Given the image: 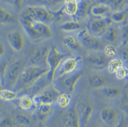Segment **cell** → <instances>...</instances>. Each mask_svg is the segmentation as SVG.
Wrapping results in <instances>:
<instances>
[{
  "label": "cell",
  "instance_id": "obj_30",
  "mask_svg": "<svg viewBox=\"0 0 128 127\" xmlns=\"http://www.w3.org/2000/svg\"><path fill=\"white\" fill-rule=\"evenodd\" d=\"M123 62L120 58H114L108 62V68L110 73H115L116 71L123 66Z\"/></svg>",
  "mask_w": 128,
  "mask_h": 127
},
{
  "label": "cell",
  "instance_id": "obj_23",
  "mask_svg": "<svg viewBox=\"0 0 128 127\" xmlns=\"http://www.w3.org/2000/svg\"><path fill=\"white\" fill-rule=\"evenodd\" d=\"M64 11L67 16L72 18L76 17L78 9V1H66L64 4Z\"/></svg>",
  "mask_w": 128,
  "mask_h": 127
},
{
  "label": "cell",
  "instance_id": "obj_14",
  "mask_svg": "<svg viewBox=\"0 0 128 127\" xmlns=\"http://www.w3.org/2000/svg\"><path fill=\"white\" fill-rule=\"evenodd\" d=\"M91 7L89 0H79L77 13L74 20L79 22L86 20L90 14Z\"/></svg>",
  "mask_w": 128,
  "mask_h": 127
},
{
  "label": "cell",
  "instance_id": "obj_40",
  "mask_svg": "<svg viewBox=\"0 0 128 127\" xmlns=\"http://www.w3.org/2000/svg\"><path fill=\"white\" fill-rule=\"evenodd\" d=\"M15 121L14 118L8 117L4 119L1 122V126L2 127H10L14 125Z\"/></svg>",
  "mask_w": 128,
  "mask_h": 127
},
{
  "label": "cell",
  "instance_id": "obj_37",
  "mask_svg": "<svg viewBox=\"0 0 128 127\" xmlns=\"http://www.w3.org/2000/svg\"><path fill=\"white\" fill-rule=\"evenodd\" d=\"M126 1L127 0H110L106 4L109 5L112 8L118 9L121 7Z\"/></svg>",
  "mask_w": 128,
  "mask_h": 127
},
{
  "label": "cell",
  "instance_id": "obj_49",
  "mask_svg": "<svg viewBox=\"0 0 128 127\" xmlns=\"http://www.w3.org/2000/svg\"></svg>",
  "mask_w": 128,
  "mask_h": 127
},
{
  "label": "cell",
  "instance_id": "obj_17",
  "mask_svg": "<svg viewBox=\"0 0 128 127\" xmlns=\"http://www.w3.org/2000/svg\"><path fill=\"white\" fill-rule=\"evenodd\" d=\"M80 42L82 45L88 49L91 50H98L101 48L103 46L102 42L98 38V37L91 35V34L82 39Z\"/></svg>",
  "mask_w": 128,
  "mask_h": 127
},
{
  "label": "cell",
  "instance_id": "obj_31",
  "mask_svg": "<svg viewBox=\"0 0 128 127\" xmlns=\"http://www.w3.org/2000/svg\"><path fill=\"white\" fill-rule=\"evenodd\" d=\"M58 106L62 109H65L69 107L70 103V98L69 94L62 93L59 96L57 99Z\"/></svg>",
  "mask_w": 128,
  "mask_h": 127
},
{
  "label": "cell",
  "instance_id": "obj_45",
  "mask_svg": "<svg viewBox=\"0 0 128 127\" xmlns=\"http://www.w3.org/2000/svg\"><path fill=\"white\" fill-rule=\"evenodd\" d=\"M122 109L125 113L128 115V104L124 105L122 107Z\"/></svg>",
  "mask_w": 128,
  "mask_h": 127
},
{
  "label": "cell",
  "instance_id": "obj_33",
  "mask_svg": "<svg viewBox=\"0 0 128 127\" xmlns=\"http://www.w3.org/2000/svg\"><path fill=\"white\" fill-rule=\"evenodd\" d=\"M52 105H41L38 106V116L41 119H44L52 111Z\"/></svg>",
  "mask_w": 128,
  "mask_h": 127
},
{
  "label": "cell",
  "instance_id": "obj_12",
  "mask_svg": "<svg viewBox=\"0 0 128 127\" xmlns=\"http://www.w3.org/2000/svg\"><path fill=\"white\" fill-rule=\"evenodd\" d=\"M80 121L76 105L68 110L64 115V127H81Z\"/></svg>",
  "mask_w": 128,
  "mask_h": 127
},
{
  "label": "cell",
  "instance_id": "obj_10",
  "mask_svg": "<svg viewBox=\"0 0 128 127\" xmlns=\"http://www.w3.org/2000/svg\"><path fill=\"white\" fill-rule=\"evenodd\" d=\"M8 42L12 49L16 52L22 51L25 46L26 40L23 34L19 31H13L7 36Z\"/></svg>",
  "mask_w": 128,
  "mask_h": 127
},
{
  "label": "cell",
  "instance_id": "obj_35",
  "mask_svg": "<svg viewBox=\"0 0 128 127\" xmlns=\"http://www.w3.org/2000/svg\"><path fill=\"white\" fill-rule=\"evenodd\" d=\"M116 78L122 80L128 77V68L125 66H122L115 73Z\"/></svg>",
  "mask_w": 128,
  "mask_h": 127
},
{
  "label": "cell",
  "instance_id": "obj_28",
  "mask_svg": "<svg viewBox=\"0 0 128 127\" xmlns=\"http://www.w3.org/2000/svg\"><path fill=\"white\" fill-rule=\"evenodd\" d=\"M103 35L106 40L111 43L116 41L118 36L117 30L113 26H110Z\"/></svg>",
  "mask_w": 128,
  "mask_h": 127
},
{
  "label": "cell",
  "instance_id": "obj_6",
  "mask_svg": "<svg viewBox=\"0 0 128 127\" xmlns=\"http://www.w3.org/2000/svg\"><path fill=\"white\" fill-rule=\"evenodd\" d=\"M82 75V74L81 72H76L73 74L55 79V84L57 88H58L57 89L58 90L60 89L64 92L69 94L74 92L77 83L81 78Z\"/></svg>",
  "mask_w": 128,
  "mask_h": 127
},
{
  "label": "cell",
  "instance_id": "obj_43",
  "mask_svg": "<svg viewBox=\"0 0 128 127\" xmlns=\"http://www.w3.org/2000/svg\"><path fill=\"white\" fill-rule=\"evenodd\" d=\"M6 52V46L4 45L1 44L0 45V56L2 57L3 56Z\"/></svg>",
  "mask_w": 128,
  "mask_h": 127
},
{
  "label": "cell",
  "instance_id": "obj_3",
  "mask_svg": "<svg viewBox=\"0 0 128 127\" xmlns=\"http://www.w3.org/2000/svg\"><path fill=\"white\" fill-rule=\"evenodd\" d=\"M20 19L49 24L54 21V16L53 12L46 6L34 4L26 7Z\"/></svg>",
  "mask_w": 128,
  "mask_h": 127
},
{
  "label": "cell",
  "instance_id": "obj_8",
  "mask_svg": "<svg viewBox=\"0 0 128 127\" xmlns=\"http://www.w3.org/2000/svg\"><path fill=\"white\" fill-rule=\"evenodd\" d=\"M59 95L60 91L57 88H46L33 98L35 105L36 107L44 104L52 105L57 101Z\"/></svg>",
  "mask_w": 128,
  "mask_h": 127
},
{
  "label": "cell",
  "instance_id": "obj_20",
  "mask_svg": "<svg viewBox=\"0 0 128 127\" xmlns=\"http://www.w3.org/2000/svg\"><path fill=\"white\" fill-rule=\"evenodd\" d=\"M60 28L65 32H78L82 29V25L80 22L74 20H69L62 23L60 26Z\"/></svg>",
  "mask_w": 128,
  "mask_h": 127
},
{
  "label": "cell",
  "instance_id": "obj_29",
  "mask_svg": "<svg viewBox=\"0 0 128 127\" xmlns=\"http://www.w3.org/2000/svg\"><path fill=\"white\" fill-rule=\"evenodd\" d=\"M102 92L107 98H114L120 95L121 91L117 87H106L102 89Z\"/></svg>",
  "mask_w": 128,
  "mask_h": 127
},
{
  "label": "cell",
  "instance_id": "obj_16",
  "mask_svg": "<svg viewBox=\"0 0 128 127\" xmlns=\"http://www.w3.org/2000/svg\"><path fill=\"white\" fill-rule=\"evenodd\" d=\"M52 81L48 77L47 75L42 77L40 80L36 81L33 85L27 89H28V92L30 93L34 94L36 96L42 92L45 88H47L49 84Z\"/></svg>",
  "mask_w": 128,
  "mask_h": 127
},
{
  "label": "cell",
  "instance_id": "obj_32",
  "mask_svg": "<svg viewBox=\"0 0 128 127\" xmlns=\"http://www.w3.org/2000/svg\"><path fill=\"white\" fill-rule=\"evenodd\" d=\"M17 97V93L12 90L4 89L0 91V98L4 101H10L14 100Z\"/></svg>",
  "mask_w": 128,
  "mask_h": 127
},
{
  "label": "cell",
  "instance_id": "obj_19",
  "mask_svg": "<svg viewBox=\"0 0 128 127\" xmlns=\"http://www.w3.org/2000/svg\"><path fill=\"white\" fill-rule=\"evenodd\" d=\"M116 110L111 108H105L100 112V118L102 121L108 125L114 122L117 117Z\"/></svg>",
  "mask_w": 128,
  "mask_h": 127
},
{
  "label": "cell",
  "instance_id": "obj_4",
  "mask_svg": "<svg viewBox=\"0 0 128 127\" xmlns=\"http://www.w3.org/2000/svg\"><path fill=\"white\" fill-rule=\"evenodd\" d=\"M68 57V55L60 52L55 46L51 47L47 58V64L50 68L47 76L52 82L55 80V73L60 65Z\"/></svg>",
  "mask_w": 128,
  "mask_h": 127
},
{
  "label": "cell",
  "instance_id": "obj_47",
  "mask_svg": "<svg viewBox=\"0 0 128 127\" xmlns=\"http://www.w3.org/2000/svg\"><path fill=\"white\" fill-rule=\"evenodd\" d=\"M108 0H99V2L106 3V2H107Z\"/></svg>",
  "mask_w": 128,
  "mask_h": 127
},
{
  "label": "cell",
  "instance_id": "obj_2",
  "mask_svg": "<svg viewBox=\"0 0 128 127\" xmlns=\"http://www.w3.org/2000/svg\"><path fill=\"white\" fill-rule=\"evenodd\" d=\"M50 72L48 66L33 65L23 70L16 85L18 88L27 89Z\"/></svg>",
  "mask_w": 128,
  "mask_h": 127
},
{
  "label": "cell",
  "instance_id": "obj_41",
  "mask_svg": "<svg viewBox=\"0 0 128 127\" xmlns=\"http://www.w3.org/2000/svg\"><path fill=\"white\" fill-rule=\"evenodd\" d=\"M120 56L121 59L124 63L128 64V48L123 47L120 51Z\"/></svg>",
  "mask_w": 128,
  "mask_h": 127
},
{
  "label": "cell",
  "instance_id": "obj_11",
  "mask_svg": "<svg viewBox=\"0 0 128 127\" xmlns=\"http://www.w3.org/2000/svg\"><path fill=\"white\" fill-rule=\"evenodd\" d=\"M50 48L45 45L38 48L30 59L31 63L33 65L44 66V65L46 64L48 65L47 58Z\"/></svg>",
  "mask_w": 128,
  "mask_h": 127
},
{
  "label": "cell",
  "instance_id": "obj_5",
  "mask_svg": "<svg viewBox=\"0 0 128 127\" xmlns=\"http://www.w3.org/2000/svg\"><path fill=\"white\" fill-rule=\"evenodd\" d=\"M82 60V57L81 56L68 57L64 59L56 72L55 80L77 72V69L80 65Z\"/></svg>",
  "mask_w": 128,
  "mask_h": 127
},
{
  "label": "cell",
  "instance_id": "obj_22",
  "mask_svg": "<svg viewBox=\"0 0 128 127\" xmlns=\"http://www.w3.org/2000/svg\"><path fill=\"white\" fill-rule=\"evenodd\" d=\"M89 85L94 89H100L104 87L106 83V80L102 75L95 74L91 75L89 78Z\"/></svg>",
  "mask_w": 128,
  "mask_h": 127
},
{
  "label": "cell",
  "instance_id": "obj_26",
  "mask_svg": "<svg viewBox=\"0 0 128 127\" xmlns=\"http://www.w3.org/2000/svg\"><path fill=\"white\" fill-rule=\"evenodd\" d=\"M18 104L22 109L26 110H30L35 105L33 98L27 95H23L19 98Z\"/></svg>",
  "mask_w": 128,
  "mask_h": 127
},
{
  "label": "cell",
  "instance_id": "obj_48",
  "mask_svg": "<svg viewBox=\"0 0 128 127\" xmlns=\"http://www.w3.org/2000/svg\"><path fill=\"white\" fill-rule=\"evenodd\" d=\"M79 0H65V1H79Z\"/></svg>",
  "mask_w": 128,
  "mask_h": 127
},
{
  "label": "cell",
  "instance_id": "obj_36",
  "mask_svg": "<svg viewBox=\"0 0 128 127\" xmlns=\"http://www.w3.org/2000/svg\"><path fill=\"white\" fill-rule=\"evenodd\" d=\"M104 53L107 57H113L117 54V49L115 46L112 45H108L104 48Z\"/></svg>",
  "mask_w": 128,
  "mask_h": 127
},
{
  "label": "cell",
  "instance_id": "obj_1",
  "mask_svg": "<svg viewBox=\"0 0 128 127\" xmlns=\"http://www.w3.org/2000/svg\"><path fill=\"white\" fill-rule=\"evenodd\" d=\"M21 23L26 33L34 41H40L50 37L52 31L48 23L20 19Z\"/></svg>",
  "mask_w": 128,
  "mask_h": 127
},
{
  "label": "cell",
  "instance_id": "obj_13",
  "mask_svg": "<svg viewBox=\"0 0 128 127\" xmlns=\"http://www.w3.org/2000/svg\"><path fill=\"white\" fill-rule=\"evenodd\" d=\"M112 8L109 5L99 2V3L91 6L90 14L94 17L106 18L109 15L112 11Z\"/></svg>",
  "mask_w": 128,
  "mask_h": 127
},
{
  "label": "cell",
  "instance_id": "obj_25",
  "mask_svg": "<svg viewBox=\"0 0 128 127\" xmlns=\"http://www.w3.org/2000/svg\"><path fill=\"white\" fill-rule=\"evenodd\" d=\"M15 123L19 127H28L32 123V120L29 116L25 113H18L14 118Z\"/></svg>",
  "mask_w": 128,
  "mask_h": 127
},
{
  "label": "cell",
  "instance_id": "obj_7",
  "mask_svg": "<svg viewBox=\"0 0 128 127\" xmlns=\"http://www.w3.org/2000/svg\"><path fill=\"white\" fill-rule=\"evenodd\" d=\"M110 20L106 18H92L88 25V28L91 35L96 37L103 35L110 25Z\"/></svg>",
  "mask_w": 128,
  "mask_h": 127
},
{
  "label": "cell",
  "instance_id": "obj_34",
  "mask_svg": "<svg viewBox=\"0 0 128 127\" xmlns=\"http://www.w3.org/2000/svg\"><path fill=\"white\" fill-rule=\"evenodd\" d=\"M127 11H122L114 12L111 14L110 19L114 22L116 23H122L125 20L126 14Z\"/></svg>",
  "mask_w": 128,
  "mask_h": 127
},
{
  "label": "cell",
  "instance_id": "obj_46",
  "mask_svg": "<svg viewBox=\"0 0 128 127\" xmlns=\"http://www.w3.org/2000/svg\"><path fill=\"white\" fill-rule=\"evenodd\" d=\"M36 127H48L47 126V125H46L45 124H44L43 123H42V122H40L38 124V125H37V126Z\"/></svg>",
  "mask_w": 128,
  "mask_h": 127
},
{
  "label": "cell",
  "instance_id": "obj_27",
  "mask_svg": "<svg viewBox=\"0 0 128 127\" xmlns=\"http://www.w3.org/2000/svg\"><path fill=\"white\" fill-rule=\"evenodd\" d=\"M0 24L2 25H6L11 23L14 20V16L12 13L2 7H0Z\"/></svg>",
  "mask_w": 128,
  "mask_h": 127
},
{
  "label": "cell",
  "instance_id": "obj_44",
  "mask_svg": "<svg viewBox=\"0 0 128 127\" xmlns=\"http://www.w3.org/2000/svg\"><path fill=\"white\" fill-rule=\"evenodd\" d=\"M125 125V121L124 119H122L120 121L118 122V123L116 125L115 127H124Z\"/></svg>",
  "mask_w": 128,
  "mask_h": 127
},
{
  "label": "cell",
  "instance_id": "obj_39",
  "mask_svg": "<svg viewBox=\"0 0 128 127\" xmlns=\"http://www.w3.org/2000/svg\"><path fill=\"white\" fill-rule=\"evenodd\" d=\"M122 44L123 46L128 44V24L125 25L122 29Z\"/></svg>",
  "mask_w": 128,
  "mask_h": 127
},
{
  "label": "cell",
  "instance_id": "obj_15",
  "mask_svg": "<svg viewBox=\"0 0 128 127\" xmlns=\"http://www.w3.org/2000/svg\"><path fill=\"white\" fill-rule=\"evenodd\" d=\"M86 62L89 64L96 68H103L107 64L108 60L105 54H94L88 56Z\"/></svg>",
  "mask_w": 128,
  "mask_h": 127
},
{
  "label": "cell",
  "instance_id": "obj_24",
  "mask_svg": "<svg viewBox=\"0 0 128 127\" xmlns=\"http://www.w3.org/2000/svg\"><path fill=\"white\" fill-rule=\"evenodd\" d=\"M94 108L91 104H86L84 106L82 112V122L84 127L87 126L93 113Z\"/></svg>",
  "mask_w": 128,
  "mask_h": 127
},
{
  "label": "cell",
  "instance_id": "obj_38",
  "mask_svg": "<svg viewBox=\"0 0 128 127\" xmlns=\"http://www.w3.org/2000/svg\"><path fill=\"white\" fill-rule=\"evenodd\" d=\"M4 1L16 9L20 10L23 5L24 0H4Z\"/></svg>",
  "mask_w": 128,
  "mask_h": 127
},
{
  "label": "cell",
  "instance_id": "obj_21",
  "mask_svg": "<svg viewBox=\"0 0 128 127\" xmlns=\"http://www.w3.org/2000/svg\"><path fill=\"white\" fill-rule=\"evenodd\" d=\"M64 45L72 50H79L81 47V43L77 36L74 35H67L64 39Z\"/></svg>",
  "mask_w": 128,
  "mask_h": 127
},
{
  "label": "cell",
  "instance_id": "obj_42",
  "mask_svg": "<svg viewBox=\"0 0 128 127\" xmlns=\"http://www.w3.org/2000/svg\"><path fill=\"white\" fill-rule=\"evenodd\" d=\"M89 34H90V33L87 27L84 29L82 28L80 31H78L77 35V37L79 40L81 41L86 37Z\"/></svg>",
  "mask_w": 128,
  "mask_h": 127
},
{
  "label": "cell",
  "instance_id": "obj_18",
  "mask_svg": "<svg viewBox=\"0 0 128 127\" xmlns=\"http://www.w3.org/2000/svg\"><path fill=\"white\" fill-rule=\"evenodd\" d=\"M37 3L35 5L46 6L52 12L58 11L62 8L65 3V0H34Z\"/></svg>",
  "mask_w": 128,
  "mask_h": 127
},
{
  "label": "cell",
  "instance_id": "obj_9",
  "mask_svg": "<svg viewBox=\"0 0 128 127\" xmlns=\"http://www.w3.org/2000/svg\"><path fill=\"white\" fill-rule=\"evenodd\" d=\"M22 64L20 61H16L8 65L4 80L10 87L16 86L22 72Z\"/></svg>",
  "mask_w": 128,
  "mask_h": 127
}]
</instances>
